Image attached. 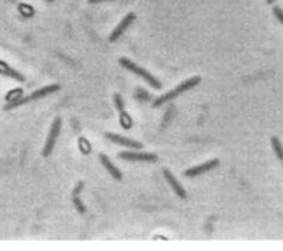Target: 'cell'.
Instances as JSON below:
<instances>
[{
	"label": "cell",
	"instance_id": "obj_1",
	"mask_svg": "<svg viewBox=\"0 0 283 251\" xmlns=\"http://www.w3.org/2000/svg\"><path fill=\"white\" fill-rule=\"evenodd\" d=\"M200 82H201L200 77H193V78L188 79V81H185V82L180 83V84L177 85L175 89H173V91L168 92V93L162 94V96H160L159 98H156V100H154V103H152V106L154 107L162 106V104H165V103L170 102V100H174V98H177V96H180V94L184 93V92L192 89V88H194L195 85H198Z\"/></svg>",
	"mask_w": 283,
	"mask_h": 251
},
{
	"label": "cell",
	"instance_id": "obj_2",
	"mask_svg": "<svg viewBox=\"0 0 283 251\" xmlns=\"http://www.w3.org/2000/svg\"><path fill=\"white\" fill-rule=\"evenodd\" d=\"M119 63L121 64L122 67L125 68V69L130 70V72L136 74V76L141 77V78H142L145 82L149 83L152 88H155V89H160V88H161V83L159 82L155 77L151 76L147 70H145L143 68H141L140 66L135 64L134 62H131L130 59H127V58H120Z\"/></svg>",
	"mask_w": 283,
	"mask_h": 251
},
{
	"label": "cell",
	"instance_id": "obj_3",
	"mask_svg": "<svg viewBox=\"0 0 283 251\" xmlns=\"http://www.w3.org/2000/svg\"><path fill=\"white\" fill-rule=\"evenodd\" d=\"M59 89H61V85H59V84L47 85V87L40 88V89H38V91H35V92H34V93L29 94V96H27V97L19 98V100H17L16 102L9 103V104H8V106L5 107V109L16 108V107H18V106H23V104H25V103H29V102H33V100H40V98L47 97V96H49V94L54 93V92H58V91H59Z\"/></svg>",
	"mask_w": 283,
	"mask_h": 251
},
{
	"label": "cell",
	"instance_id": "obj_4",
	"mask_svg": "<svg viewBox=\"0 0 283 251\" xmlns=\"http://www.w3.org/2000/svg\"><path fill=\"white\" fill-rule=\"evenodd\" d=\"M61 127H62V119H61V117H57L54 121H53L52 126H51V130H49L46 146H44V149H43V156H44V157L51 156V153L53 152L54 145H55V142H57V138H58V136H59V132H61Z\"/></svg>",
	"mask_w": 283,
	"mask_h": 251
},
{
	"label": "cell",
	"instance_id": "obj_5",
	"mask_svg": "<svg viewBox=\"0 0 283 251\" xmlns=\"http://www.w3.org/2000/svg\"><path fill=\"white\" fill-rule=\"evenodd\" d=\"M121 160L131 161V162H156L158 156L155 153H143V152H121L119 153Z\"/></svg>",
	"mask_w": 283,
	"mask_h": 251
},
{
	"label": "cell",
	"instance_id": "obj_6",
	"mask_svg": "<svg viewBox=\"0 0 283 251\" xmlns=\"http://www.w3.org/2000/svg\"><path fill=\"white\" fill-rule=\"evenodd\" d=\"M113 102L120 113V123L125 130H130L132 127V119L128 116V113L125 111V106H124V100L119 93L113 94Z\"/></svg>",
	"mask_w": 283,
	"mask_h": 251
},
{
	"label": "cell",
	"instance_id": "obj_7",
	"mask_svg": "<svg viewBox=\"0 0 283 251\" xmlns=\"http://www.w3.org/2000/svg\"><path fill=\"white\" fill-rule=\"evenodd\" d=\"M218 166H219V160L218 158H213V160L208 161L205 164L192 167V168H188L184 172V176H186V177H196V176L209 172V171H212L213 168H216Z\"/></svg>",
	"mask_w": 283,
	"mask_h": 251
},
{
	"label": "cell",
	"instance_id": "obj_8",
	"mask_svg": "<svg viewBox=\"0 0 283 251\" xmlns=\"http://www.w3.org/2000/svg\"><path fill=\"white\" fill-rule=\"evenodd\" d=\"M135 19H136V16H135L134 13H130V14H127V16L125 17V18L122 19L121 23H120L117 27H116L115 31L111 33L110 35V42H116V40L119 39L120 36L122 35V34L125 33L126 31H127L128 28H130V25L132 24L135 21Z\"/></svg>",
	"mask_w": 283,
	"mask_h": 251
},
{
	"label": "cell",
	"instance_id": "obj_9",
	"mask_svg": "<svg viewBox=\"0 0 283 251\" xmlns=\"http://www.w3.org/2000/svg\"><path fill=\"white\" fill-rule=\"evenodd\" d=\"M106 138L110 139L111 142L116 143V145L124 146V147H128V149L140 150L143 147L142 143L136 142V141H134V139L126 138V137L119 136V134H106Z\"/></svg>",
	"mask_w": 283,
	"mask_h": 251
},
{
	"label": "cell",
	"instance_id": "obj_10",
	"mask_svg": "<svg viewBox=\"0 0 283 251\" xmlns=\"http://www.w3.org/2000/svg\"><path fill=\"white\" fill-rule=\"evenodd\" d=\"M162 175H164L165 180L168 181V184L171 186V188L174 190V192H175V194H177V196L180 197V199H186V191L184 190L183 186H181V184L177 182V180L175 179V176H174L173 173H171L170 171L166 168L162 171Z\"/></svg>",
	"mask_w": 283,
	"mask_h": 251
},
{
	"label": "cell",
	"instance_id": "obj_11",
	"mask_svg": "<svg viewBox=\"0 0 283 251\" xmlns=\"http://www.w3.org/2000/svg\"><path fill=\"white\" fill-rule=\"evenodd\" d=\"M0 74L4 77H8V78L14 79V81H18V82H24L25 81V77L21 73L17 72L16 69H13L10 66H8L3 61H0Z\"/></svg>",
	"mask_w": 283,
	"mask_h": 251
},
{
	"label": "cell",
	"instance_id": "obj_12",
	"mask_svg": "<svg viewBox=\"0 0 283 251\" xmlns=\"http://www.w3.org/2000/svg\"><path fill=\"white\" fill-rule=\"evenodd\" d=\"M100 161H101V164H102V166L105 167V168L108 171V173H110L111 176H112L113 179H116V180H121L122 179V173H121V171H120L117 167L115 166V165L112 164L110 161V158L107 157L106 154H104V153H101L100 154Z\"/></svg>",
	"mask_w": 283,
	"mask_h": 251
},
{
	"label": "cell",
	"instance_id": "obj_13",
	"mask_svg": "<svg viewBox=\"0 0 283 251\" xmlns=\"http://www.w3.org/2000/svg\"><path fill=\"white\" fill-rule=\"evenodd\" d=\"M271 145H272V149H273L274 153L277 154L278 160L283 161V146H282V143H281L280 139H278V137H276V136L272 137Z\"/></svg>",
	"mask_w": 283,
	"mask_h": 251
},
{
	"label": "cell",
	"instance_id": "obj_14",
	"mask_svg": "<svg viewBox=\"0 0 283 251\" xmlns=\"http://www.w3.org/2000/svg\"><path fill=\"white\" fill-rule=\"evenodd\" d=\"M73 205H74V207L77 209V211L79 212V214H85L86 212V206H85V203L81 201V199H79L78 196H73Z\"/></svg>",
	"mask_w": 283,
	"mask_h": 251
},
{
	"label": "cell",
	"instance_id": "obj_15",
	"mask_svg": "<svg viewBox=\"0 0 283 251\" xmlns=\"http://www.w3.org/2000/svg\"><path fill=\"white\" fill-rule=\"evenodd\" d=\"M273 14H274V17L277 18V20L280 21L281 24L283 25V10L281 9L280 6H274V8H273Z\"/></svg>",
	"mask_w": 283,
	"mask_h": 251
},
{
	"label": "cell",
	"instance_id": "obj_16",
	"mask_svg": "<svg viewBox=\"0 0 283 251\" xmlns=\"http://www.w3.org/2000/svg\"><path fill=\"white\" fill-rule=\"evenodd\" d=\"M83 186H85V184H83V182H78V184H77V186L74 187V190H73V196H78L79 192L83 190Z\"/></svg>",
	"mask_w": 283,
	"mask_h": 251
},
{
	"label": "cell",
	"instance_id": "obj_17",
	"mask_svg": "<svg viewBox=\"0 0 283 251\" xmlns=\"http://www.w3.org/2000/svg\"><path fill=\"white\" fill-rule=\"evenodd\" d=\"M102 1H108V0H88V3H92V4L102 3Z\"/></svg>",
	"mask_w": 283,
	"mask_h": 251
},
{
	"label": "cell",
	"instance_id": "obj_18",
	"mask_svg": "<svg viewBox=\"0 0 283 251\" xmlns=\"http://www.w3.org/2000/svg\"><path fill=\"white\" fill-rule=\"evenodd\" d=\"M267 3L268 4H273L274 3V0H267Z\"/></svg>",
	"mask_w": 283,
	"mask_h": 251
},
{
	"label": "cell",
	"instance_id": "obj_19",
	"mask_svg": "<svg viewBox=\"0 0 283 251\" xmlns=\"http://www.w3.org/2000/svg\"><path fill=\"white\" fill-rule=\"evenodd\" d=\"M52 1H54V0H47V3H52Z\"/></svg>",
	"mask_w": 283,
	"mask_h": 251
}]
</instances>
